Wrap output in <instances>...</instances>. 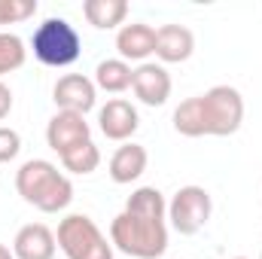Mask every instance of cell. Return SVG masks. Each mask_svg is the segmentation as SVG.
Listing matches in <instances>:
<instances>
[{"label": "cell", "instance_id": "cell-1", "mask_svg": "<svg viewBox=\"0 0 262 259\" xmlns=\"http://www.w3.org/2000/svg\"><path fill=\"white\" fill-rule=\"evenodd\" d=\"M168 204L156 186H140L128 195L125 210L110 223V241L134 259H156L168 250L165 229Z\"/></svg>", "mask_w": 262, "mask_h": 259}, {"label": "cell", "instance_id": "cell-2", "mask_svg": "<svg viewBox=\"0 0 262 259\" xmlns=\"http://www.w3.org/2000/svg\"><path fill=\"white\" fill-rule=\"evenodd\" d=\"M244 122V98L232 85H213L210 92L186 98L174 110V128L183 137H229Z\"/></svg>", "mask_w": 262, "mask_h": 259}, {"label": "cell", "instance_id": "cell-3", "mask_svg": "<svg viewBox=\"0 0 262 259\" xmlns=\"http://www.w3.org/2000/svg\"><path fill=\"white\" fill-rule=\"evenodd\" d=\"M15 189L28 204H34L43 213H58L73 201V183L46 159L25 162L15 171Z\"/></svg>", "mask_w": 262, "mask_h": 259}, {"label": "cell", "instance_id": "cell-4", "mask_svg": "<svg viewBox=\"0 0 262 259\" xmlns=\"http://www.w3.org/2000/svg\"><path fill=\"white\" fill-rule=\"evenodd\" d=\"M31 49L34 58L46 67H70L82 55V40L76 34V28L67 18H46L43 25H37L34 37H31Z\"/></svg>", "mask_w": 262, "mask_h": 259}, {"label": "cell", "instance_id": "cell-5", "mask_svg": "<svg viewBox=\"0 0 262 259\" xmlns=\"http://www.w3.org/2000/svg\"><path fill=\"white\" fill-rule=\"evenodd\" d=\"M55 241H58V247L67 259H113V247L107 244V238L101 235L95 220L85 213L64 217L58 223Z\"/></svg>", "mask_w": 262, "mask_h": 259}, {"label": "cell", "instance_id": "cell-6", "mask_svg": "<svg viewBox=\"0 0 262 259\" xmlns=\"http://www.w3.org/2000/svg\"><path fill=\"white\" fill-rule=\"evenodd\" d=\"M210 195L201 186H183L168 204V220L180 235H195L210 220Z\"/></svg>", "mask_w": 262, "mask_h": 259}, {"label": "cell", "instance_id": "cell-7", "mask_svg": "<svg viewBox=\"0 0 262 259\" xmlns=\"http://www.w3.org/2000/svg\"><path fill=\"white\" fill-rule=\"evenodd\" d=\"M85 140H92V128H89V122H85L82 113L58 110V113L49 119V125H46V143H49L58 156L70 153L73 146H79V143H85Z\"/></svg>", "mask_w": 262, "mask_h": 259}, {"label": "cell", "instance_id": "cell-8", "mask_svg": "<svg viewBox=\"0 0 262 259\" xmlns=\"http://www.w3.org/2000/svg\"><path fill=\"white\" fill-rule=\"evenodd\" d=\"M95 92H98V85L89 79V76H82V73H67L61 76L58 82H55V89H52V101H55V107L58 110H70V113H89L92 107H95Z\"/></svg>", "mask_w": 262, "mask_h": 259}, {"label": "cell", "instance_id": "cell-9", "mask_svg": "<svg viewBox=\"0 0 262 259\" xmlns=\"http://www.w3.org/2000/svg\"><path fill=\"white\" fill-rule=\"evenodd\" d=\"M131 89L146 107H162L168 101V95H171V76H168V70L162 64L143 61L131 76Z\"/></svg>", "mask_w": 262, "mask_h": 259}, {"label": "cell", "instance_id": "cell-10", "mask_svg": "<svg viewBox=\"0 0 262 259\" xmlns=\"http://www.w3.org/2000/svg\"><path fill=\"white\" fill-rule=\"evenodd\" d=\"M55 232L43 223H28L18 229L12 241V256L15 259H52L55 256Z\"/></svg>", "mask_w": 262, "mask_h": 259}, {"label": "cell", "instance_id": "cell-11", "mask_svg": "<svg viewBox=\"0 0 262 259\" xmlns=\"http://www.w3.org/2000/svg\"><path fill=\"white\" fill-rule=\"evenodd\" d=\"M98 125L104 131V137H110V140H128L131 134L137 131L140 119H137V110L131 107L128 101L113 98V101H107V104L101 107Z\"/></svg>", "mask_w": 262, "mask_h": 259}, {"label": "cell", "instance_id": "cell-12", "mask_svg": "<svg viewBox=\"0 0 262 259\" xmlns=\"http://www.w3.org/2000/svg\"><path fill=\"white\" fill-rule=\"evenodd\" d=\"M195 49V37L189 28L183 25H162L156 31V55L165 61V64H180L192 55Z\"/></svg>", "mask_w": 262, "mask_h": 259}, {"label": "cell", "instance_id": "cell-13", "mask_svg": "<svg viewBox=\"0 0 262 259\" xmlns=\"http://www.w3.org/2000/svg\"><path fill=\"white\" fill-rule=\"evenodd\" d=\"M116 49L122 55V61L131 58V61H143L146 55L156 52V31L143 21H131L125 25L119 34H116Z\"/></svg>", "mask_w": 262, "mask_h": 259}, {"label": "cell", "instance_id": "cell-14", "mask_svg": "<svg viewBox=\"0 0 262 259\" xmlns=\"http://www.w3.org/2000/svg\"><path fill=\"white\" fill-rule=\"evenodd\" d=\"M146 171V149L140 143H125L110 159V177L113 183H131Z\"/></svg>", "mask_w": 262, "mask_h": 259}, {"label": "cell", "instance_id": "cell-15", "mask_svg": "<svg viewBox=\"0 0 262 259\" xmlns=\"http://www.w3.org/2000/svg\"><path fill=\"white\" fill-rule=\"evenodd\" d=\"M82 15L89 18V25H95L101 31H110V28L125 21L128 3L125 0H85L82 3Z\"/></svg>", "mask_w": 262, "mask_h": 259}, {"label": "cell", "instance_id": "cell-16", "mask_svg": "<svg viewBox=\"0 0 262 259\" xmlns=\"http://www.w3.org/2000/svg\"><path fill=\"white\" fill-rule=\"evenodd\" d=\"M131 76H134V70L122 58H107L95 67V85L110 92V95H119V92L131 89Z\"/></svg>", "mask_w": 262, "mask_h": 259}, {"label": "cell", "instance_id": "cell-17", "mask_svg": "<svg viewBox=\"0 0 262 259\" xmlns=\"http://www.w3.org/2000/svg\"><path fill=\"white\" fill-rule=\"evenodd\" d=\"M61 165H64L70 174H92V171L101 165V149H98L92 140H85V143L73 146L70 153L61 156Z\"/></svg>", "mask_w": 262, "mask_h": 259}, {"label": "cell", "instance_id": "cell-18", "mask_svg": "<svg viewBox=\"0 0 262 259\" xmlns=\"http://www.w3.org/2000/svg\"><path fill=\"white\" fill-rule=\"evenodd\" d=\"M25 58H28V49H25L21 37H15V34H0V76L18 70V67L25 64Z\"/></svg>", "mask_w": 262, "mask_h": 259}, {"label": "cell", "instance_id": "cell-19", "mask_svg": "<svg viewBox=\"0 0 262 259\" xmlns=\"http://www.w3.org/2000/svg\"><path fill=\"white\" fill-rule=\"evenodd\" d=\"M37 12L34 0H0V25H12V21H25Z\"/></svg>", "mask_w": 262, "mask_h": 259}, {"label": "cell", "instance_id": "cell-20", "mask_svg": "<svg viewBox=\"0 0 262 259\" xmlns=\"http://www.w3.org/2000/svg\"><path fill=\"white\" fill-rule=\"evenodd\" d=\"M18 149H21V137H18V131L3 128V125H0V165H3V162H12V159L18 156Z\"/></svg>", "mask_w": 262, "mask_h": 259}, {"label": "cell", "instance_id": "cell-21", "mask_svg": "<svg viewBox=\"0 0 262 259\" xmlns=\"http://www.w3.org/2000/svg\"><path fill=\"white\" fill-rule=\"evenodd\" d=\"M9 110H12V92L6 82H0V122L9 116Z\"/></svg>", "mask_w": 262, "mask_h": 259}, {"label": "cell", "instance_id": "cell-22", "mask_svg": "<svg viewBox=\"0 0 262 259\" xmlns=\"http://www.w3.org/2000/svg\"><path fill=\"white\" fill-rule=\"evenodd\" d=\"M0 259H15V256L9 253V247H3V244H0Z\"/></svg>", "mask_w": 262, "mask_h": 259}, {"label": "cell", "instance_id": "cell-23", "mask_svg": "<svg viewBox=\"0 0 262 259\" xmlns=\"http://www.w3.org/2000/svg\"><path fill=\"white\" fill-rule=\"evenodd\" d=\"M235 259H244V256H235Z\"/></svg>", "mask_w": 262, "mask_h": 259}, {"label": "cell", "instance_id": "cell-24", "mask_svg": "<svg viewBox=\"0 0 262 259\" xmlns=\"http://www.w3.org/2000/svg\"><path fill=\"white\" fill-rule=\"evenodd\" d=\"M259 259H262V256H259Z\"/></svg>", "mask_w": 262, "mask_h": 259}]
</instances>
